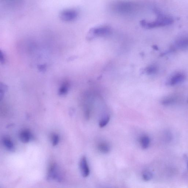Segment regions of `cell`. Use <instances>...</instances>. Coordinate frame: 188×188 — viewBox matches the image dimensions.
I'll return each mask as SVG.
<instances>
[{
	"label": "cell",
	"instance_id": "obj_1",
	"mask_svg": "<svg viewBox=\"0 0 188 188\" xmlns=\"http://www.w3.org/2000/svg\"><path fill=\"white\" fill-rule=\"evenodd\" d=\"M174 20L172 18L166 16L159 14L158 17L155 21L152 22H147L144 20L140 21L141 26L146 29L164 27L170 25L173 23Z\"/></svg>",
	"mask_w": 188,
	"mask_h": 188
},
{
	"label": "cell",
	"instance_id": "obj_2",
	"mask_svg": "<svg viewBox=\"0 0 188 188\" xmlns=\"http://www.w3.org/2000/svg\"><path fill=\"white\" fill-rule=\"evenodd\" d=\"M113 9L121 13H127L132 12L135 9L133 3L127 1H119L114 4Z\"/></svg>",
	"mask_w": 188,
	"mask_h": 188
},
{
	"label": "cell",
	"instance_id": "obj_3",
	"mask_svg": "<svg viewBox=\"0 0 188 188\" xmlns=\"http://www.w3.org/2000/svg\"><path fill=\"white\" fill-rule=\"evenodd\" d=\"M78 16V12L74 9L63 10L60 12L59 14L60 19L65 22H70L74 21Z\"/></svg>",
	"mask_w": 188,
	"mask_h": 188
},
{
	"label": "cell",
	"instance_id": "obj_4",
	"mask_svg": "<svg viewBox=\"0 0 188 188\" xmlns=\"http://www.w3.org/2000/svg\"><path fill=\"white\" fill-rule=\"evenodd\" d=\"M59 171L58 166L56 164H50L47 179L49 180H53L58 182H61L62 177Z\"/></svg>",
	"mask_w": 188,
	"mask_h": 188
},
{
	"label": "cell",
	"instance_id": "obj_5",
	"mask_svg": "<svg viewBox=\"0 0 188 188\" xmlns=\"http://www.w3.org/2000/svg\"><path fill=\"white\" fill-rule=\"evenodd\" d=\"M111 30L108 26H102L93 28L90 30L89 36H104L111 33Z\"/></svg>",
	"mask_w": 188,
	"mask_h": 188
},
{
	"label": "cell",
	"instance_id": "obj_6",
	"mask_svg": "<svg viewBox=\"0 0 188 188\" xmlns=\"http://www.w3.org/2000/svg\"><path fill=\"white\" fill-rule=\"evenodd\" d=\"M185 79V75L182 73H177L171 77L168 81V85L174 86L183 81Z\"/></svg>",
	"mask_w": 188,
	"mask_h": 188
},
{
	"label": "cell",
	"instance_id": "obj_7",
	"mask_svg": "<svg viewBox=\"0 0 188 188\" xmlns=\"http://www.w3.org/2000/svg\"><path fill=\"white\" fill-rule=\"evenodd\" d=\"M80 168L82 176L87 177L90 174V170L88 165L86 157L83 156L80 159Z\"/></svg>",
	"mask_w": 188,
	"mask_h": 188
},
{
	"label": "cell",
	"instance_id": "obj_8",
	"mask_svg": "<svg viewBox=\"0 0 188 188\" xmlns=\"http://www.w3.org/2000/svg\"><path fill=\"white\" fill-rule=\"evenodd\" d=\"M31 134L28 130L22 131L20 135V139L23 143H27L31 139Z\"/></svg>",
	"mask_w": 188,
	"mask_h": 188
},
{
	"label": "cell",
	"instance_id": "obj_9",
	"mask_svg": "<svg viewBox=\"0 0 188 188\" xmlns=\"http://www.w3.org/2000/svg\"><path fill=\"white\" fill-rule=\"evenodd\" d=\"M3 142L5 146L8 150L11 151L14 150V144L9 138L7 137H5L3 139Z\"/></svg>",
	"mask_w": 188,
	"mask_h": 188
},
{
	"label": "cell",
	"instance_id": "obj_10",
	"mask_svg": "<svg viewBox=\"0 0 188 188\" xmlns=\"http://www.w3.org/2000/svg\"><path fill=\"white\" fill-rule=\"evenodd\" d=\"M140 143L143 149H146L150 145V139L147 136H143L140 139Z\"/></svg>",
	"mask_w": 188,
	"mask_h": 188
},
{
	"label": "cell",
	"instance_id": "obj_11",
	"mask_svg": "<svg viewBox=\"0 0 188 188\" xmlns=\"http://www.w3.org/2000/svg\"><path fill=\"white\" fill-rule=\"evenodd\" d=\"M98 149L101 152L103 153H107L110 151V146L108 144L105 143H101L99 144Z\"/></svg>",
	"mask_w": 188,
	"mask_h": 188
},
{
	"label": "cell",
	"instance_id": "obj_12",
	"mask_svg": "<svg viewBox=\"0 0 188 188\" xmlns=\"http://www.w3.org/2000/svg\"><path fill=\"white\" fill-rule=\"evenodd\" d=\"M152 174L149 171H146L143 174L142 177L144 180L148 181L152 179Z\"/></svg>",
	"mask_w": 188,
	"mask_h": 188
},
{
	"label": "cell",
	"instance_id": "obj_13",
	"mask_svg": "<svg viewBox=\"0 0 188 188\" xmlns=\"http://www.w3.org/2000/svg\"><path fill=\"white\" fill-rule=\"evenodd\" d=\"M110 120V117L108 115L106 116L100 120L99 122V126L103 127L105 126L108 123Z\"/></svg>",
	"mask_w": 188,
	"mask_h": 188
},
{
	"label": "cell",
	"instance_id": "obj_14",
	"mask_svg": "<svg viewBox=\"0 0 188 188\" xmlns=\"http://www.w3.org/2000/svg\"><path fill=\"white\" fill-rule=\"evenodd\" d=\"M177 46L182 47L188 46V39H182L178 40L176 42Z\"/></svg>",
	"mask_w": 188,
	"mask_h": 188
},
{
	"label": "cell",
	"instance_id": "obj_15",
	"mask_svg": "<svg viewBox=\"0 0 188 188\" xmlns=\"http://www.w3.org/2000/svg\"><path fill=\"white\" fill-rule=\"evenodd\" d=\"M175 97L174 96H169L167 97V98L164 99L163 100V103L164 104H171L173 102H175L176 100Z\"/></svg>",
	"mask_w": 188,
	"mask_h": 188
},
{
	"label": "cell",
	"instance_id": "obj_16",
	"mask_svg": "<svg viewBox=\"0 0 188 188\" xmlns=\"http://www.w3.org/2000/svg\"><path fill=\"white\" fill-rule=\"evenodd\" d=\"M52 143L53 146H56L59 142L58 136L56 134H53L52 137Z\"/></svg>",
	"mask_w": 188,
	"mask_h": 188
},
{
	"label": "cell",
	"instance_id": "obj_17",
	"mask_svg": "<svg viewBox=\"0 0 188 188\" xmlns=\"http://www.w3.org/2000/svg\"><path fill=\"white\" fill-rule=\"evenodd\" d=\"M157 68L155 67L151 66L149 67L147 69V72L150 74L154 73V72L156 71Z\"/></svg>",
	"mask_w": 188,
	"mask_h": 188
},
{
	"label": "cell",
	"instance_id": "obj_18",
	"mask_svg": "<svg viewBox=\"0 0 188 188\" xmlns=\"http://www.w3.org/2000/svg\"><path fill=\"white\" fill-rule=\"evenodd\" d=\"M187 165H188V163H187Z\"/></svg>",
	"mask_w": 188,
	"mask_h": 188
}]
</instances>
